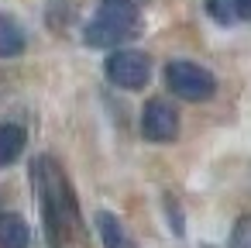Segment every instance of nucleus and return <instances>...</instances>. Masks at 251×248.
Returning <instances> with one entry per match:
<instances>
[{
    "mask_svg": "<svg viewBox=\"0 0 251 248\" xmlns=\"http://www.w3.org/2000/svg\"><path fill=\"white\" fill-rule=\"evenodd\" d=\"M131 35H138V4L134 0H103L97 18L83 31V42L93 49H114Z\"/></svg>",
    "mask_w": 251,
    "mask_h": 248,
    "instance_id": "obj_2",
    "label": "nucleus"
},
{
    "mask_svg": "<svg viewBox=\"0 0 251 248\" xmlns=\"http://www.w3.org/2000/svg\"><path fill=\"white\" fill-rule=\"evenodd\" d=\"M31 179H35V190H38V200H42L49 245H52V248H62L66 227L76 220V200H73V193H69V183H66L62 169H59L52 159H38Z\"/></svg>",
    "mask_w": 251,
    "mask_h": 248,
    "instance_id": "obj_1",
    "label": "nucleus"
},
{
    "mask_svg": "<svg viewBox=\"0 0 251 248\" xmlns=\"http://www.w3.org/2000/svg\"><path fill=\"white\" fill-rule=\"evenodd\" d=\"M230 248H251V217H241L234 234H230Z\"/></svg>",
    "mask_w": 251,
    "mask_h": 248,
    "instance_id": "obj_11",
    "label": "nucleus"
},
{
    "mask_svg": "<svg viewBox=\"0 0 251 248\" xmlns=\"http://www.w3.org/2000/svg\"><path fill=\"white\" fill-rule=\"evenodd\" d=\"M103 73L114 86L121 90H141L148 83V73H151V62L145 52H134V49H117L107 55L103 62Z\"/></svg>",
    "mask_w": 251,
    "mask_h": 248,
    "instance_id": "obj_4",
    "label": "nucleus"
},
{
    "mask_svg": "<svg viewBox=\"0 0 251 248\" xmlns=\"http://www.w3.org/2000/svg\"><path fill=\"white\" fill-rule=\"evenodd\" d=\"M206 11H210V18L213 21H220V25H227V21H234V0H206Z\"/></svg>",
    "mask_w": 251,
    "mask_h": 248,
    "instance_id": "obj_10",
    "label": "nucleus"
},
{
    "mask_svg": "<svg viewBox=\"0 0 251 248\" xmlns=\"http://www.w3.org/2000/svg\"><path fill=\"white\" fill-rule=\"evenodd\" d=\"M31 231L21 214H0V248H28Z\"/></svg>",
    "mask_w": 251,
    "mask_h": 248,
    "instance_id": "obj_6",
    "label": "nucleus"
},
{
    "mask_svg": "<svg viewBox=\"0 0 251 248\" xmlns=\"http://www.w3.org/2000/svg\"><path fill=\"white\" fill-rule=\"evenodd\" d=\"M97 227H100V238H103V248H134V241H131V234L124 231V224L114 217V214H107V210H100L97 214Z\"/></svg>",
    "mask_w": 251,
    "mask_h": 248,
    "instance_id": "obj_7",
    "label": "nucleus"
},
{
    "mask_svg": "<svg viewBox=\"0 0 251 248\" xmlns=\"http://www.w3.org/2000/svg\"><path fill=\"white\" fill-rule=\"evenodd\" d=\"M165 83L176 97L189 100V104H200V100H210L217 93V80L210 69L196 66V62H169L165 66Z\"/></svg>",
    "mask_w": 251,
    "mask_h": 248,
    "instance_id": "obj_3",
    "label": "nucleus"
},
{
    "mask_svg": "<svg viewBox=\"0 0 251 248\" xmlns=\"http://www.w3.org/2000/svg\"><path fill=\"white\" fill-rule=\"evenodd\" d=\"M141 135L148 138V141H155V145H169V141H176V135H179V117H176V110L165 104V100H148L145 104V110H141Z\"/></svg>",
    "mask_w": 251,
    "mask_h": 248,
    "instance_id": "obj_5",
    "label": "nucleus"
},
{
    "mask_svg": "<svg viewBox=\"0 0 251 248\" xmlns=\"http://www.w3.org/2000/svg\"><path fill=\"white\" fill-rule=\"evenodd\" d=\"M25 52V31L11 14H0V59H14Z\"/></svg>",
    "mask_w": 251,
    "mask_h": 248,
    "instance_id": "obj_8",
    "label": "nucleus"
},
{
    "mask_svg": "<svg viewBox=\"0 0 251 248\" xmlns=\"http://www.w3.org/2000/svg\"><path fill=\"white\" fill-rule=\"evenodd\" d=\"M234 11H237V18L251 21V0H234Z\"/></svg>",
    "mask_w": 251,
    "mask_h": 248,
    "instance_id": "obj_12",
    "label": "nucleus"
},
{
    "mask_svg": "<svg viewBox=\"0 0 251 248\" xmlns=\"http://www.w3.org/2000/svg\"><path fill=\"white\" fill-rule=\"evenodd\" d=\"M21 152H25V131L18 124H0V169L18 162Z\"/></svg>",
    "mask_w": 251,
    "mask_h": 248,
    "instance_id": "obj_9",
    "label": "nucleus"
}]
</instances>
